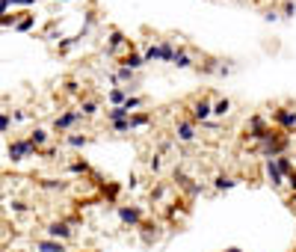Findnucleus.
Segmentation results:
<instances>
[{"label":"nucleus","instance_id":"obj_12","mask_svg":"<svg viewBox=\"0 0 296 252\" xmlns=\"http://www.w3.org/2000/svg\"><path fill=\"white\" fill-rule=\"evenodd\" d=\"M48 237H51V240H69L71 226L65 222V219H53L51 226H48Z\"/></svg>","mask_w":296,"mask_h":252},{"label":"nucleus","instance_id":"obj_24","mask_svg":"<svg viewBox=\"0 0 296 252\" xmlns=\"http://www.w3.org/2000/svg\"><path fill=\"white\" fill-rule=\"evenodd\" d=\"M65 143H69L71 149H86V146H89V136L86 134H69V136H65Z\"/></svg>","mask_w":296,"mask_h":252},{"label":"nucleus","instance_id":"obj_36","mask_svg":"<svg viewBox=\"0 0 296 252\" xmlns=\"http://www.w3.org/2000/svg\"><path fill=\"white\" fill-rule=\"evenodd\" d=\"M264 18H267V21H279L281 12H279V9H267V12H264Z\"/></svg>","mask_w":296,"mask_h":252},{"label":"nucleus","instance_id":"obj_8","mask_svg":"<svg viewBox=\"0 0 296 252\" xmlns=\"http://www.w3.org/2000/svg\"><path fill=\"white\" fill-rule=\"evenodd\" d=\"M175 139H178V143H192V139H195V122H192L190 116H184V119L175 122Z\"/></svg>","mask_w":296,"mask_h":252},{"label":"nucleus","instance_id":"obj_30","mask_svg":"<svg viewBox=\"0 0 296 252\" xmlns=\"http://www.w3.org/2000/svg\"><path fill=\"white\" fill-rule=\"evenodd\" d=\"M276 160H279L281 172H284V178H287V175L293 172V163H290V157H287V154H281V157H276Z\"/></svg>","mask_w":296,"mask_h":252},{"label":"nucleus","instance_id":"obj_18","mask_svg":"<svg viewBox=\"0 0 296 252\" xmlns=\"http://www.w3.org/2000/svg\"><path fill=\"white\" fill-rule=\"evenodd\" d=\"M107 101H110L113 107H122L124 101H127V89H124V86H113L110 95H107Z\"/></svg>","mask_w":296,"mask_h":252},{"label":"nucleus","instance_id":"obj_13","mask_svg":"<svg viewBox=\"0 0 296 252\" xmlns=\"http://www.w3.org/2000/svg\"><path fill=\"white\" fill-rule=\"evenodd\" d=\"M36 252H69V249H65L62 240H51V237H45V240H36Z\"/></svg>","mask_w":296,"mask_h":252},{"label":"nucleus","instance_id":"obj_17","mask_svg":"<svg viewBox=\"0 0 296 252\" xmlns=\"http://www.w3.org/2000/svg\"><path fill=\"white\" fill-rule=\"evenodd\" d=\"M160 53H163V57H160V63H172V60H175L178 48H175L172 39H163V42H160Z\"/></svg>","mask_w":296,"mask_h":252},{"label":"nucleus","instance_id":"obj_31","mask_svg":"<svg viewBox=\"0 0 296 252\" xmlns=\"http://www.w3.org/2000/svg\"><path fill=\"white\" fill-rule=\"evenodd\" d=\"M33 21H36V18H33V15H27V18H18V24H15V30H21V33H24V30H30V27H33Z\"/></svg>","mask_w":296,"mask_h":252},{"label":"nucleus","instance_id":"obj_2","mask_svg":"<svg viewBox=\"0 0 296 252\" xmlns=\"http://www.w3.org/2000/svg\"><path fill=\"white\" fill-rule=\"evenodd\" d=\"M273 131H276V125H267V119H264L261 113L249 116V122H246V136H249L252 143H264L267 136H273Z\"/></svg>","mask_w":296,"mask_h":252},{"label":"nucleus","instance_id":"obj_27","mask_svg":"<svg viewBox=\"0 0 296 252\" xmlns=\"http://www.w3.org/2000/svg\"><path fill=\"white\" fill-rule=\"evenodd\" d=\"M110 131H113V134H127V131H130V119H122V122H110Z\"/></svg>","mask_w":296,"mask_h":252},{"label":"nucleus","instance_id":"obj_28","mask_svg":"<svg viewBox=\"0 0 296 252\" xmlns=\"http://www.w3.org/2000/svg\"><path fill=\"white\" fill-rule=\"evenodd\" d=\"M296 15V0H284L281 3V18H293Z\"/></svg>","mask_w":296,"mask_h":252},{"label":"nucleus","instance_id":"obj_23","mask_svg":"<svg viewBox=\"0 0 296 252\" xmlns=\"http://www.w3.org/2000/svg\"><path fill=\"white\" fill-rule=\"evenodd\" d=\"M142 104H145V98H142V95H127V101H124L122 107H124V110H127V113H130V116H134V113L140 110Z\"/></svg>","mask_w":296,"mask_h":252},{"label":"nucleus","instance_id":"obj_1","mask_svg":"<svg viewBox=\"0 0 296 252\" xmlns=\"http://www.w3.org/2000/svg\"><path fill=\"white\" fill-rule=\"evenodd\" d=\"M287 146H290V134H284V131H273V136H267L264 143H258L264 160L267 157H281L287 151Z\"/></svg>","mask_w":296,"mask_h":252},{"label":"nucleus","instance_id":"obj_34","mask_svg":"<svg viewBox=\"0 0 296 252\" xmlns=\"http://www.w3.org/2000/svg\"><path fill=\"white\" fill-rule=\"evenodd\" d=\"M163 196H166V187H163V184H157L154 190H151V199H154V202H160Z\"/></svg>","mask_w":296,"mask_h":252},{"label":"nucleus","instance_id":"obj_29","mask_svg":"<svg viewBox=\"0 0 296 252\" xmlns=\"http://www.w3.org/2000/svg\"><path fill=\"white\" fill-rule=\"evenodd\" d=\"M69 169L74 172V175H89V163H86V160H74Z\"/></svg>","mask_w":296,"mask_h":252},{"label":"nucleus","instance_id":"obj_32","mask_svg":"<svg viewBox=\"0 0 296 252\" xmlns=\"http://www.w3.org/2000/svg\"><path fill=\"white\" fill-rule=\"evenodd\" d=\"M148 169H151V172H160V169H163V157H160V154H151V160H148Z\"/></svg>","mask_w":296,"mask_h":252},{"label":"nucleus","instance_id":"obj_14","mask_svg":"<svg viewBox=\"0 0 296 252\" xmlns=\"http://www.w3.org/2000/svg\"><path fill=\"white\" fill-rule=\"evenodd\" d=\"M192 63H195V60H192V53L187 48H178V53H175V60H172V66L175 68H192Z\"/></svg>","mask_w":296,"mask_h":252},{"label":"nucleus","instance_id":"obj_38","mask_svg":"<svg viewBox=\"0 0 296 252\" xmlns=\"http://www.w3.org/2000/svg\"><path fill=\"white\" fill-rule=\"evenodd\" d=\"M12 211H15V214H24V211H27V205H24V202H12Z\"/></svg>","mask_w":296,"mask_h":252},{"label":"nucleus","instance_id":"obj_41","mask_svg":"<svg viewBox=\"0 0 296 252\" xmlns=\"http://www.w3.org/2000/svg\"><path fill=\"white\" fill-rule=\"evenodd\" d=\"M222 252H243V249H237V246H231V249H222Z\"/></svg>","mask_w":296,"mask_h":252},{"label":"nucleus","instance_id":"obj_39","mask_svg":"<svg viewBox=\"0 0 296 252\" xmlns=\"http://www.w3.org/2000/svg\"><path fill=\"white\" fill-rule=\"evenodd\" d=\"M287 184H290V190H293V193H296V169H293V172H290V175H287Z\"/></svg>","mask_w":296,"mask_h":252},{"label":"nucleus","instance_id":"obj_6","mask_svg":"<svg viewBox=\"0 0 296 252\" xmlns=\"http://www.w3.org/2000/svg\"><path fill=\"white\" fill-rule=\"evenodd\" d=\"M130 48H134V42H130L122 30H116V27H113V30H110V39H107V53H110V57H116L119 50H130Z\"/></svg>","mask_w":296,"mask_h":252},{"label":"nucleus","instance_id":"obj_25","mask_svg":"<svg viewBox=\"0 0 296 252\" xmlns=\"http://www.w3.org/2000/svg\"><path fill=\"white\" fill-rule=\"evenodd\" d=\"M122 119H130V113L124 107H110L107 110V122H122Z\"/></svg>","mask_w":296,"mask_h":252},{"label":"nucleus","instance_id":"obj_5","mask_svg":"<svg viewBox=\"0 0 296 252\" xmlns=\"http://www.w3.org/2000/svg\"><path fill=\"white\" fill-rule=\"evenodd\" d=\"M187 116H190L195 125H199V122H208V119L213 116V101L205 98V95H202V98H195L190 107H187Z\"/></svg>","mask_w":296,"mask_h":252},{"label":"nucleus","instance_id":"obj_16","mask_svg":"<svg viewBox=\"0 0 296 252\" xmlns=\"http://www.w3.org/2000/svg\"><path fill=\"white\" fill-rule=\"evenodd\" d=\"M222 60H213V57H208V60H205V63H202V66H199V71H202V74H222Z\"/></svg>","mask_w":296,"mask_h":252},{"label":"nucleus","instance_id":"obj_10","mask_svg":"<svg viewBox=\"0 0 296 252\" xmlns=\"http://www.w3.org/2000/svg\"><path fill=\"white\" fill-rule=\"evenodd\" d=\"M264 169H267V181H270V184H273V187H281V184H284V181H287V178H284V172H281V166H279V160H276V157H267V160H264Z\"/></svg>","mask_w":296,"mask_h":252},{"label":"nucleus","instance_id":"obj_33","mask_svg":"<svg viewBox=\"0 0 296 252\" xmlns=\"http://www.w3.org/2000/svg\"><path fill=\"white\" fill-rule=\"evenodd\" d=\"M9 128H12V116H3V113H0V134H6Z\"/></svg>","mask_w":296,"mask_h":252},{"label":"nucleus","instance_id":"obj_9","mask_svg":"<svg viewBox=\"0 0 296 252\" xmlns=\"http://www.w3.org/2000/svg\"><path fill=\"white\" fill-rule=\"evenodd\" d=\"M77 122H83L80 110H69V113H62V116L53 119V131H56V134H65V131H71Z\"/></svg>","mask_w":296,"mask_h":252},{"label":"nucleus","instance_id":"obj_15","mask_svg":"<svg viewBox=\"0 0 296 252\" xmlns=\"http://www.w3.org/2000/svg\"><path fill=\"white\" fill-rule=\"evenodd\" d=\"M234 184H237V178H234V175H225V172H219V175L213 178V190H216V193H222V190H231Z\"/></svg>","mask_w":296,"mask_h":252},{"label":"nucleus","instance_id":"obj_20","mask_svg":"<svg viewBox=\"0 0 296 252\" xmlns=\"http://www.w3.org/2000/svg\"><path fill=\"white\" fill-rule=\"evenodd\" d=\"M228 113H231V98H219V101H213V116H216V119H225Z\"/></svg>","mask_w":296,"mask_h":252},{"label":"nucleus","instance_id":"obj_19","mask_svg":"<svg viewBox=\"0 0 296 252\" xmlns=\"http://www.w3.org/2000/svg\"><path fill=\"white\" fill-rule=\"evenodd\" d=\"M27 139H30V143H33V149L39 151V149H45V143H48V139H51V134H48V131H45V128H36L33 134L27 136Z\"/></svg>","mask_w":296,"mask_h":252},{"label":"nucleus","instance_id":"obj_40","mask_svg":"<svg viewBox=\"0 0 296 252\" xmlns=\"http://www.w3.org/2000/svg\"><path fill=\"white\" fill-rule=\"evenodd\" d=\"M12 6H30V3H36V0H9Z\"/></svg>","mask_w":296,"mask_h":252},{"label":"nucleus","instance_id":"obj_11","mask_svg":"<svg viewBox=\"0 0 296 252\" xmlns=\"http://www.w3.org/2000/svg\"><path fill=\"white\" fill-rule=\"evenodd\" d=\"M119 66H127V68H134V71H140V68H142V66H148V63H145V57H142L137 48H130V50H124V53H122Z\"/></svg>","mask_w":296,"mask_h":252},{"label":"nucleus","instance_id":"obj_21","mask_svg":"<svg viewBox=\"0 0 296 252\" xmlns=\"http://www.w3.org/2000/svg\"><path fill=\"white\" fill-rule=\"evenodd\" d=\"M98 110H101V107H98V101H95V98H86L83 104H80V116H83V119H92Z\"/></svg>","mask_w":296,"mask_h":252},{"label":"nucleus","instance_id":"obj_7","mask_svg":"<svg viewBox=\"0 0 296 252\" xmlns=\"http://www.w3.org/2000/svg\"><path fill=\"white\" fill-rule=\"evenodd\" d=\"M33 154H36V149H33L30 139H12V143H9V157H12L15 163L27 160V157H33Z\"/></svg>","mask_w":296,"mask_h":252},{"label":"nucleus","instance_id":"obj_35","mask_svg":"<svg viewBox=\"0 0 296 252\" xmlns=\"http://www.w3.org/2000/svg\"><path fill=\"white\" fill-rule=\"evenodd\" d=\"M77 92H80V83L77 80H69L65 83V95H77Z\"/></svg>","mask_w":296,"mask_h":252},{"label":"nucleus","instance_id":"obj_4","mask_svg":"<svg viewBox=\"0 0 296 252\" xmlns=\"http://www.w3.org/2000/svg\"><path fill=\"white\" fill-rule=\"evenodd\" d=\"M119 222L122 226H130V229H140L145 222V211L140 205H119Z\"/></svg>","mask_w":296,"mask_h":252},{"label":"nucleus","instance_id":"obj_37","mask_svg":"<svg viewBox=\"0 0 296 252\" xmlns=\"http://www.w3.org/2000/svg\"><path fill=\"white\" fill-rule=\"evenodd\" d=\"M42 187H45V190H62L65 184H62V181H45Z\"/></svg>","mask_w":296,"mask_h":252},{"label":"nucleus","instance_id":"obj_3","mask_svg":"<svg viewBox=\"0 0 296 252\" xmlns=\"http://www.w3.org/2000/svg\"><path fill=\"white\" fill-rule=\"evenodd\" d=\"M273 125L284 134H296V110L290 107H276L273 110Z\"/></svg>","mask_w":296,"mask_h":252},{"label":"nucleus","instance_id":"obj_22","mask_svg":"<svg viewBox=\"0 0 296 252\" xmlns=\"http://www.w3.org/2000/svg\"><path fill=\"white\" fill-rule=\"evenodd\" d=\"M142 57H145V63H160V57H163V53H160V42H151V45H148V48L142 50Z\"/></svg>","mask_w":296,"mask_h":252},{"label":"nucleus","instance_id":"obj_26","mask_svg":"<svg viewBox=\"0 0 296 252\" xmlns=\"http://www.w3.org/2000/svg\"><path fill=\"white\" fill-rule=\"evenodd\" d=\"M148 122H151V116H148V113H134V116H130V131H137V128H145Z\"/></svg>","mask_w":296,"mask_h":252}]
</instances>
